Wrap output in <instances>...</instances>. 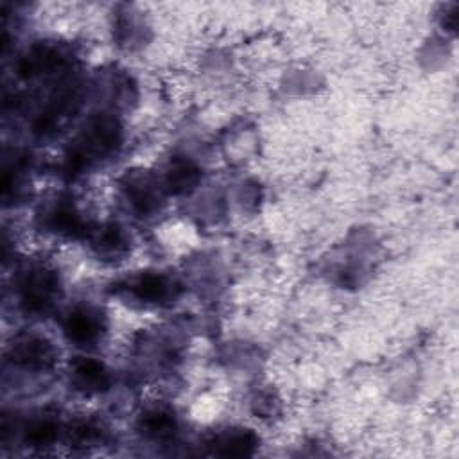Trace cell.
Segmentation results:
<instances>
[{
  "mask_svg": "<svg viewBox=\"0 0 459 459\" xmlns=\"http://www.w3.org/2000/svg\"><path fill=\"white\" fill-rule=\"evenodd\" d=\"M167 287L169 286L165 284L164 278L146 277V278H142L137 286H135V291H137L139 298L153 300V302H156V300L164 298L165 293H167Z\"/></svg>",
  "mask_w": 459,
  "mask_h": 459,
  "instance_id": "cell-4",
  "label": "cell"
},
{
  "mask_svg": "<svg viewBox=\"0 0 459 459\" xmlns=\"http://www.w3.org/2000/svg\"><path fill=\"white\" fill-rule=\"evenodd\" d=\"M54 438H56V427H54L51 422L36 424L29 433L31 443H35V445H47Z\"/></svg>",
  "mask_w": 459,
  "mask_h": 459,
  "instance_id": "cell-7",
  "label": "cell"
},
{
  "mask_svg": "<svg viewBox=\"0 0 459 459\" xmlns=\"http://www.w3.org/2000/svg\"><path fill=\"white\" fill-rule=\"evenodd\" d=\"M76 379L83 388L99 390L106 382V373H104L103 366L96 361H83L76 366Z\"/></svg>",
  "mask_w": 459,
  "mask_h": 459,
  "instance_id": "cell-3",
  "label": "cell"
},
{
  "mask_svg": "<svg viewBox=\"0 0 459 459\" xmlns=\"http://www.w3.org/2000/svg\"><path fill=\"white\" fill-rule=\"evenodd\" d=\"M65 329L70 339H74L78 343H90L99 334V321H97L96 316H92L90 312L79 311L70 314Z\"/></svg>",
  "mask_w": 459,
  "mask_h": 459,
  "instance_id": "cell-1",
  "label": "cell"
},
{
  "mask_svg": "<svg viewBox=\"0 0 459 459\" xmlns=\"http://www.w3.org/2000/svg\"><path fill=\"white\" fill-rule=\"evenodd\" d=\"M196 178H198V171L192 165H176L173 173H171V185H174L176 189H187V187L196 182Z\"/></svg>",
  "mask_w": 459,
  "mask_h": 459,
  "instance_id": "cell-6",
  "label": "cell"
},
{
  "mask_svg": "<svg viewBox=\"0 0 459 459\" xmlns=\"http://www.w3.org/2000/svg\"><path fill=\"white\" fill-rule=\"evenodd\" d=\"M225 454L226 456H246L252 452V449L255 447V438L252 434H234L230 436L225 443Z\"/></svg>",
  "mask_w": 459,
  "mask_h": 459,
  "instance_id": "cell-5",
  "label": "cell"
},
{
  "mask_svg": "<svg viewBox=\"0 0 459 459\" xmlns=\"http://www.w3.org/2000/svg\"><path fill=\"white\" fill-rule=\"evenodd\" d=\"M18 361L26 363L27 366H38V368H44L51 363V348L42 341H27L22 343L17 350Z\"/></svg>",
  "mask_w": 459,
  "mask_h": 459,
  "instance_id": "cell-2",
  "label": "cell"
},
{
  "mask_svg": "<svg viewBox=\"0 0 459 459\" xmlns=\"http://www.w3.org/2000/svg\"><path fill=\"white\" fill-rule=\"evenodd\" d=\"M173 418L165 413H151V415L146 418V427L149 429V433L155 434H165L173 429Z\"/></svg>",
  "mask_w": 459,
  "mask_h": 459,
  "instance_id": "cell-8",
  "label": "cell"
}]
</instances>
